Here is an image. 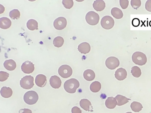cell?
Here are the masks:
<instances>
[{
    "instance_id": "cell-1",
    "label": "cell",
    "mask_w": 151,
    "mask_h": 113,
    "mask_svg": "<svg viewBox=\"0 0 151 113\" xmlns=\"http://www.w3.org/2000/svg\"><path fill=\"white\" fill-rule=\"evenodd\" d=\"M79 81L75 78L70 79L65 81L63 85L64 89L69 93H75L77 89L79 87Z\"/></svg>"
},
{
    "instance_id": "cell-2",
    "label": "cell",
    "mask_w": 151,
    "mask_h": 113,
    "mask_svg": "<svg viewBox=\"0 0 151 113\" xmlns=\"http://www.w3.org/2000/svg\"><path fill=\"white\" fill-rule=\"evenodd\" d=\"M38 99V94L34 91L27 92L24 96V100L25 103L30 105L36 104Z\"/></svg>"
},
{
    "instance_id": "cell-3",
    "label": "cell",
    "mask_w": 151,
    "mask_h": 113,
    "mask_svg": "<svg viewBox=\"0 0 151 113\" xmlns=\"http://www.w3.org/2000/svg\"><path fill=\"white\" fill-rule=\"evenodd\" d=\"M132 60L135 64L142 66L146 63L147 58L146 55L144 53L137 51L132 54Z\"/></svg>"
},
{
    "instance_id": "cell-4",
    "label": "cell",
    "mask_w": 151,
    "mask_h": 113,
    "mask_svg": "<svg viewBox=\"0 0 151 113\" xmlns=\"http://www.w3.org/2000/svg\"><path fill=\"white\" fill-rule=\"evenodd\" d=\"M99 16L95 11H89L86 16V22L91 25L94 26L97 25L99 23Z\"/></svg>"
},
{
    "instance_id": "cell-5",
    "label": "cell",
    "mask_w": 151,
    "mask_h": 113,
    "mask_svg": "<svg viewBox=\"0 0 151 113\" xmlns=\"http://www.w3.org/2000/svg\"><path fill=\"white\" fill-rule=\"evenodd\" d=\"M34 85V77L32 76H25L20 81V85L24 89H31Z\"/></svg>"
},
{
    "instance_id": "cell-6",
    "label": "cell",
    "mask_w": 151,
    "mask_h": 113,
    "mask_svg": "<svg viewBox=\"0 0 151 113\" xmlns=\"http://www.w3.org/2000/svg\"><path fill=\"white\" fill-rule=\"evenodd\" d=\"M72 68L67 64L61 65L58 69L59 75L63 78H68L72 75Z\"/></svg>"
},
{
    "instance_id": "cell-7",
    "label": "cell",
    "mask_w": 151,
    "mask_h": 113,
    "mask_svg": "<svg viewBox=\"0 0 151 113\" xmlns=\"http://www.w3.org/2000/svg\"><path fill=\"white\" fill-rule=\"evenodd\" d=\"M101 24L104 29L109 30L113 28L114 25V20L109 16L103 17L101 21Z\"/></svg>"
},
{
    "instance_id": "cell-8",
    "label": "cell",
    "mask_w": 151,
    "mask_h": 113,
    "mask_svg": "<svg viewBox=\"0 0 151 113\" xmlns=\"http://www.w3.org/2000/svg\"><path fill=\"white\" fill-rule=\"evenodd\" d=\"M106 66L109 69L114 70L120 65V62L118 58L114 56L108 57L106 61Z\"/></svg>"
},
{
    "instance_id": "cell-9",
    "label": "cell",
    "mask_w": 151,
    "mask_h": 113,
    "mask_svg": "<svg viewBox=\"0 0 151 113\" xmlns=\"http://www.w3.org/2000/svg\"><path fill=\"white\" fill-rule=\"evenodd\" d=\"M67 25V19L63 17H60L57 18L54 21V26L56 30H63L66 27Z\"/></svg>"
},
{
    "instance_id": "cell-10",
    "label": "cell",
    "mask_w": 151,
    "mask_h": 113,
    "mask_svg": "<svg viewBox=\"0 0 151 113\" xmlns=\"http://www.w3.org/2000/svg\"><path fill=\"white\" fill-rule=\"evenodd\" d=\"M23 72L26 74H30L32 73L35 69L34 64L30 61H27L24 62L21 67Z\"/></svg>"
},
{
    "instance_id": "cell-11",
    "label": "cell",
    "mask_w": 151,
    "mask_h": 113,
    "mask_svg": "<svg viewBox=\"0 0 151 113\" xmlns=\"http://www.w3.org/2000/svg\"><path fill=\"white\" fill-rule=\"evenodd\" d=\"M50 84L52 87L55 89H58L61 86L62 81L58 76H53L50 79Z\"/></svg>"
},
{
    "instance_id": "cell-12",
    "label": "cell",
    "mask_w": 151,
    "mask_h": 113,
    "mask_svg": "<svg viewBox=\"0 0 151 113\" xmlns=\"http://www.w3.org/2000/svg\"><path fill=\"white\" fill-rule=\"evenodd\" d=\"M127 72L126 70L122 68H119L116 70L115 73V77L117 80L122 81L126 79Z\"/></svg>"
},
{
    "instance_id": "cell-13",
    "label": "cell",
    "mask_w": 151,
    "mask_h": 113,
    "mask_svg": "<svg viewBox=\"0 0 151 113\" xmlns=\"http://www.w3.org/2000/svg\"><path fill=\"white\" fill-rule=\"evenodd\" d=\"M35 83L37 86L44 87L47 84L46 77L43 74H39L36 77Z\"/></svg>"
},
{
    "instance_id": "cell-14",
    "label": "cell",
    "mask_w": 151,
    "mask_h": 113,
    "mask_svg": "<svg viewBox=\"0 0 151 113\" xmlns=\"http://www.w3.org/2000/svg\"><path fill=\"white\" fill-rule=\"evenodd\" d=\"M79 104L82 108L86 111H91V112L93 111L91 103L87 99H82L80 100Z\"/></svg>"
},
{
    "instance_id": "cell-15",
    "label": "cell",
    "mask_w": 151,
    "mask_h": 113,
    "mask_svg": "<svg viewBox=\"0 0 151 113\" xmlns=\"http://www.w3.org/2000/svg\"><path fill=\"white\" fill-rule=\"evenodd\" d=\"M78 51L81 54H87L91 51V46L89 43L84 42L79 44L78 48Z\"/></svg>"
},
{
    "instance_id": "cell-16",
    "label": "cell",
    "mask_w": 151,
    "mask_h": 113,
    "mask_svg": "<svg viewBox=\"0 0 151 113\" xmlns=\"http://www.w3.org/2000/svg\"><path fill=\"white\" fill-rule=\"evenodd\" d=\"M12 22L8 18L6 17L0 19V27L2 29H7L11 26Z\"/></svg>"
},
{
    "instance_id": "cell-17",
    "label": "cell",
    "mask_w": 151,
    "mask_h": 113,
    "mask_svg": "<svg viewBox=\"0 0 151 113\" xmlns=\"http://www.w3.org/2000/svg\"><path fill=\"white\" fill-rule=\"evenodd\" d=\"M93 7L97 11H102L106 7V4L103 0H96L93 2Z\"/></svg>"
},
{
    "instance_id": "cell-18",
    "label": "cell",
    "mask_w": 151,
    "mask_h": 113,
    "mask_svg": "<svg viewBox=\"0 0 151 113\" xmlns=\"http://www.w3.org/2000/svg\"><path fill=\"white\" fill-rule=\"evenodd\" d=\"M4 66L5 69H6L7 70L13 71L16 68V63L12 59L6 60L4 62Z\"/></svg>"
},
{
    "instance_id": "cell-19",
    "label": "cell",
    "mask_w": 151,
    "mask_h": 113,
    "mask_svg": "<svg viewBox=\"0 0 151 113\" xmlns=\"http://www.w3.org/2000/svg\"><path fill=\"white\" fill-rule=\"evenodd\" d=\"M105 105L108 108L113 109L116 107L117 102L115 98L113 97H108L106 100Z\"/></svg>"
},
{
    "instance_id": "cell-20",
    "label": "cell",
    "mask_w": 151,
    "mask_h": 113,
    "mask_svg": "<svg viewBox=\"0 0 151 113\" xmlns=\"http://www.w3.org/2000/svg\"><path fill=\"white\" fill-rule=\"evenodd\" d=\"M1 94L4 98H10L13 94V91L10 87H3L1 90Z\"/></svg>"
},
{
    "instance_id": "cell-21",
    "label": "cell",
    "mask_w": 151,
    "mask_h": 113,
    "mask_svg": "<svg viewBox=\"0 0 151 113\" xmlns=\"http://www.w3.org/2000/svg\"><path fill=\"white\" fill-rule=\"evenodd\" d=\"M83 77L87 81H92L95 79V74L92 70L87 69L84 72Z\"/></svg>"
},
{
    "instance_id": "cell-22",
    "label": "cell",
    "mask_w": 151,
    "mask_h": 113,
    "mask_svg": "<svg viewBox=\"0 0 151 113\" xmlns=\"http://www.w3.org/2000/svg\"><path fill=\"white\" fill-rule=\"evenodd\" d=\"M116 100L117 102V105L118 106H122L129 102L130 99L126 98L125 96H123L121 94H118L115 97Z\"/></svg>"
},
{
    "instance_id": "cell-23",
    "label": "cell",
    "mask_w": 151,
    "mask_h": 113,
    "mask_svg": "<svg viewBox=\"0 0 151 113\" xmlns=\"http://www.w3.org/2000/svg\"><path fill=\"white\" fill-rule=\"evenodd\" d=\"M111 13L112 16L116 19H121L123 16L122 11L120 9L116 7L113 8L111 9Z\"/></svg>"
},
{
    "instance_id": "cell-24",
    "label": "cell",
    "mask_w": 151,
    "mask_h": 113,
    "mask_svg": "<svg viewBox=\"0 0 151 113\" xmlns=\"http://www.w3.org/2000/svg\"><path fill=\"white\" fill-rule=\"evenodd\" d=\"M27 28L31 31H34L38 29V24L37 20L30 19L27 23Z\"/></svg>"
},
{
    "instance_id": "cell-25",
    "label": "cell",
    "mask_w": 151,
    "mask_h": 113,
    "mask_svg": "<svg viewBox=\"0 0 151 113\" xmlns=\"http://www.w3.org/2000/svg\"><path fill=\"white\" fill-rule=\"evenodd\" d=\"M101 84L99 81H94L90 85V90L93 92L96 93L99 92L101 89Z\"/></svg>"
},
{
    "instance_id": "cell-26",
    "label": "cell",
    "mask_w": 151,
    "mask_h": 113,
    "mask_svg": "<svg viewBox=\"0 0 151 113\" xmlns=\"http://www.w3.org/2000/svg\"><path fill=\"white\" fill-rule=\"evenodd\" d=\"M131 108L135 112H139L143 108V106L140 102H133L130 105Z\"/></svg>"
},
{
    "instance_id": "cell-27",
    "label": "cell",
    "mask_w": 151,
    "mask_h": 113,
    "mask_svg": "<svg viewBox=\"0 0 151 113\" xmlns=\"http://www.w3.org/2000/svg\"><path fill=\"white\" fill-rule=\"evenodd\" d=\"M64 40L63 38L60 36H57L54 39L53 43L55 46L60 48L62 46L64 43Z\"/></svg>"
},
{
    "instance_id": "cell-28",
    "label": "cell",
    "mask_w": 151,
    "mask_h": 113,
    "mask_svg": "<svg viewBox=\"0 0 151 113\" xmlns=\"http://www.w3.org/2000/svg\"><path fill=\"white\" fill-rule=\"evenodd\" d=\"M131 72L132 76L136 78L139 77L141 75V69L138 66H134L132 67Z\"/></svg>"
},
{
    "instance_id": "cell-29",
    "label": "cell",
    "mask_w": 151,
    "mask_h": 113,
    "mask_svg": "<svg viewBox=\"0 0 151 113\" xmlns=\"http://www.w3.org/2000/svg\"><path fill=\"white\" fill-rule=\"evenodd\" d=\"M21 13L18 9H15L12 10L9 12V16L13 19H18L20 18Z\"/></svg>"
},
{
    "instance_id": "cell-30",
    "label": "cell",
    "mask_w": 151,
    "mask_h": 113,
    "mask_svg": "<svg viewBox=\"0 0 151 113\" xmlns=\"http://www.w3.org/2000/svg\"><path fill=\"white\" fill-rule=\"evenodd\" d=\"M62 3L64 7L67 9H71L74 5L73 0H63Z\"/></svg>"
},
{
    "instance_id": "cell-31",
    "label": "cell",
    "mask_w": 151,
    "mask_h": 113,
    "mask_svg": "<svg viewBox=\"0 0 151 113\" xmlns=\"http://www.w3.org/2000/svg\"><path fill=\"white\" fill-rule=\"evenodd\" d=\"M141 4L140 0H131V5L135 9H137L141 6Z\"/></svg>"
},
{
    "instance_id": "cell-32",
    "label": "cell",
    "mask_w": 151,
    "mask_h": 113,
    "mask_svg": "<svg viewBox=\"0 0 151 113\" xmlns=\"http://www.w3.org/2000/svg\"><path fill=\"white\" fill-rule=\"evenodd\" d=\"M9 74L6 72H0V81L3 82L6 81L9 77Z\"/></svg>"
},
{
    "instance_id": "cell-33",
    "label": "cell",
    "mask_w": 151,
    "mask_h": 113,
    "mask_svg": "<svg viewBox=\"0 0 151 113\" xmlns=\"http://www.w3.org/2000/svg\"><path fill=\"white\" fill-rule=\"evenodd\" d=\"M120 4L122 9H126L129 5V1L128 0H120Z\"/></svg>"
},
{
    "instance_id": "cell-34",
    "label": "cell",
    "mask_w": 151,
    "mask_h": 113,
    "mask_svg": "<svg viewBox=\"0 0 151 113\" xmlns=\"http://www.w3.org/2000/svg\"><path fill=\"white\" fill-rule=\"evenodd\" d=\"M145 9L147 11L151 12V0H148L145 3Z\"/></svg>"
},
{
    "instance_id": "cell-35",
    "label": "cell",
    "mask_w": 151,
    "mask_h": 113,
    "mask_svg": "<svg viewBox=\"0 0 151 113\" xmlns=\"http://www.w3.org/2000/svg\"><path fill=\"white\" fill-rule=\"evenodd\" d=\"M71 112L72 113H82V111L78 107H74L71 109Z\"/></svg>"
},
{
    "instance_id": "cell-36",
    "label": "cell",
    "mask_w": 151,
    "mask_h": 113,
    "mask_svg": "<svg viewBox=\"0 0 151 113\" xmlns=\"http://www.w3.org/2000/svg\"><path fill=\"white\" fill-rule=\"evenodd\" d=\"M19 113H32V111L29 109H22L19 110Z\"/></svg>"
},
{
    "instance_id": "cell-37",
    "label": "cell",
    "mask_w": 151,
    "mask_h": 113,
    "mask_svg": "<svg viewBox=\"0 0 151 113\" xmlns=\"http://www.w3.org/2000/svg\"><path fill=\"white\" fill-rule=\"evenodd\" d=\"M139 24V20L138 19H134L132 20V25L134 26H138Z\"/></svg>"
},
{
    "instance_id": "cell-38",
    "label": "cell",
    "mask_w": 151,
    "mask_h": 113,
    "mask_svg": "<svg viewBox=\"0 0 151 113\" xmlns=\"http://www.w3.org/2000/svg\"><path fill=\"white\" fill-rule=\"evenodd\" d=\"M0 6L1 7L0 8V10H1L0 13L1 14V13H3V12H4V11H5V8H4V7H3L1 4H0Z\"/></svg>"
},
{
    "instance_id": "cell-39",
    "label": "cell",
    "mask_w": 151,
    "mask_h": 113,
    "mask_svg": "<svg viewBox=\"0 0 151 113\" xmlns=\"http://www.w3.org/2000/svg\"><path fill=\"white\" fill-rule=\"evenodd\" d=\"M132 113V112H127V113Z\"/></svg>"
}]
</instances>
